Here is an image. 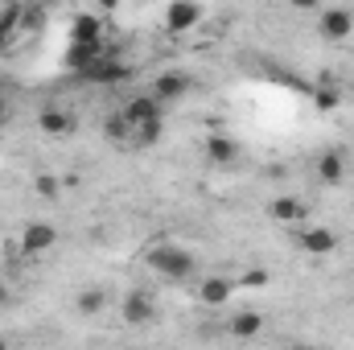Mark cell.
<instances>
[{
    "label": "cell",
    "mask_w": 354,
    "mask_h": 350,
    "mask_svg": "<svg viewBox=\"0 0 354 350\" xmlns=\"http://www.w3.org/2000/svg\"><path fill=\"white\" fill-rule=\"evenodd\" d=\"M194 87V79L185 75V71H165V75H157V83H153V99L157 103H174V99H185Z\"/></svg>",
    "instance_id": "5"
},
{
    "label": "cell",
    "mask_w": 354,
    "mask_h": 350,
    "mask_svg": "<svg viewBox=\"0 0 354 350\" xmlns=\"http://www.w3.org/2000/svg\"><path fill=\"white\" fill-rule=\"evenodd\" d=\"M231 288H235L231 280H223V276H206L202 288H198V301H202V305H223V301L231 297Z\"/></svg>",
    "instance_id": "15"
},
{
    "label": "cell",
    "mask_w": 354,
    "mask_h": 350,
    "mask_svg": "<svg viewBox=\"0 0 354 350\" xmlns=\"http://www.w3.org/2000/svg\"><path fill=\"white\" fill-rule=\"evenodd\" d=\"M0 350H8V342H0Z\"/></svg>",
    "instance_id": "24"
},
{
    "label": "cell",
    "mask_w": 354,
    "mask_h": 350,
    "mask_svg": "<svg viewBox=\"0 0 354 350\" xmlns=\"http://www.w3.org/2000/svg\"><path fill=\"white\" fill-rule=\"evenodd\" d=\"M37 128H41L46 136H71V132H75V116H71L66 107H41Z\"/></svg>",
    "instance_id": "10"
},
{
    "label": "cell",
    "mask_w": 354,
    "mask_h": 350,
    "mask_svg": "<svg viewBox=\"0 0 354 350\" xmlns=\"http://www.w3.org/2000/svg\"><path fill=\"white\" fill-rule=\"evenodd\" d=\"M227 330H231L235 338H256V334L264 330V317H260L256 309H243V313H235V317H231V326H227Z\"/></svg>",
    "instance_id": "16"
},
{
    "label": "cell",
    "mask_w": 354,
    "mask_h": 350,
    "mask_svg": "<svg viewBox=\"0 0 354 350\" xmlns=\"http://www.w3.org/2000/svg\"><path fill=\"white\" fill-rule=\"evenodd\" d=\"M71 46H103V25H99V17L79 12V17L71 21Z\"/></svg>",
    "instance_id": "9"
},
{
    "label": "cell",
    "mask_w": 354,
    "mask_h": 350,
    "mask_svg": "<svg viewBox=\"0 0 354 350\" xmlns=\"http://www.w3.org/2000/svg\"><path fill=\"white\" fill-rule=\"evenodd\" d=\"M103 132H107V140H120V145H128V140H132V128H128L124 111H111V116L103 120Z\"/></svg>",
    "instance_id": "19"
},
{
    "label": "cell",
    "mask_w": 354,
    "mask_h": 350,
    "mask_svg": "<svg viewBox=\"0 0 354 350\" xmlns=\"http://www.w3.org/2000/svg\"><path fill=\"white\" fill-rule=\"evenodd\" d=\"M268 214H272L276 223H301V219H305V206H301V198L280 194V198H272V202H268Z\"/></svg>",
    "instance_id": "12"
},
{
    "label": "cell",
    "mask_w": 354,
    "mask_h": 350,
    "mask_svg": "<svg viewBox=\"0 0 354 350\" xmlns=\"http://www.w3.org/2000/svg\"><path fill=\"white\" fill-rule=\"evenodd\" d=\"M8 301H12V288H8V284H4V280H0V309H4V305H8Z\"/></svg>",
    "instance_id": "22"
},
{
    "label": "cell",
    "mask_w": 354,
    "mask_h": 350,
    "mask_svg": "<svg viewBox=\"0 0 354 350\" xmlns=\"http://www.w3.org/2000/svg\"><path fill=\"white\" fill-rule=\"evenodd\" d=\"M120 313H124V322H128V326L145 330V326H153V322H157V301H153L145 288H132V293H124Z\"/></svg>",
    "instance_id": "2"
},
{
    "label": "cell",
    "mask_w": 354,
    "mask_h": 350,
    "mask_svg": "<svg viewBox=\"0 0 354 350\" xmlns=\"http://www.w3.org/2000/svg\"><path fill=\"white\" fill-rule=\"evenodd\" d=\"M4 111H8V103H4V95H0V120H4Z\"/></svg>",
    "instance_id": "23"
},
{
    "label": "cell",
    "mask_w": 354,
    "mask_h": 350,
    "mask_svg": "<svg viewBox=\"0 0 354 350\" xmlns=\"http://www.w3.org/2000/svg\"><path fill=\"white\" fill-rule=\"evenodd\" d=\"M128 75H132V66H128L124 58H107V54H103V58H99V62H95L91 71H83V79H87V83H99V87L124 83Z\"/></svg>",
    "instance_id": "4"
},
{
    "label": "cell",
    "mask_w": 354,
    "mask_h": 350,
    "mask_svg": "<svg viewBox=\"0 0 354 350\" xmlns=\"http://www.w3.org/2000/svg\"><path fill=\"white\" fill-rule=\"evenodd\" d=\"M54 243H58V231H54V223H29V227L21 231V256H25V260H37V256H46Z\"/></svg>",
    "instance_id": "3"
},
{
    "label": "cell",
    "mask_w": 354,
    "mask_h": 350,
    "mask_svg": "<svg viewBox=\"0 0 354 350\" xmlns=\"http://www.w3.org/2000/svg\"><path fill=\"white\" fill-rule=\"evenodd\" d=\"M334 103H338L334 91H317V107H334Z\"/></svg>",
    "instance_id": "21"
},
{
    "label": "cell",
    "mask_w": 354,
    "mask_h": 350,
    "mask_svg": "<svg viewBox=\"0 0 354 350\" xmlns=\"http://www.w3.org/2000/svg\"><path fill=\"white\" fill-rule=\"evenodd\" d=\"M342 174H346V157H342L338 149H330V153H322V157H317V177H322L326 185H338Z\"/></svg>",
    "instance_id": "14"
},
{
    "label": "cell",
    "mask_w": 354,
    "mask_h": 350,
    "mask_svg": "<svg viewBox=\"0 0 354 350\" xmlns=\"http://www.w3.org/2000/svg\"><path fill=\"white\" fill-rule=\"evenodd\" d=\"M235 157H239V145L231 136H223V132H210L206 136V161L210 165H231Z\"/></svg>",
    "instance_id": "11"
},
{
    "label": "cell",
    "mask_w": 354,
    "mask_h": 350,
    "mask_svg": "<svg viewBox=\"0 0 354 350\" xmlns=\"http://www.w3.org/2000/svg\"><path fill=\"white\" fill-rule=\"evenodd\" d=\"M198 21H202V8H198V4H169V8H165V25H169L174 33L194 29Z\"/></svg>",
    "instance_id": "13"
},
{
    "label": "cell",
    "mask_w": 354,
    "mask_h": 350,
    "mask_svg": "<svg viewBox=\"0 0 354 350\" xmlns=\"http://www.w3.org/2000/svg\"><path fill=\"white\" fill-rule=\"evenodd\" d=\"M317 29H322V37H330V42H346L354 33V12L351 8H326Z\"/></svg>",
    "instance_id": "8"
},
{
    "label": "cell",
    "mask_w": 354,
    "mask_h": 350,
    "mask_svg": "<svg viewBox=\"0 0 354 350\" xmlns=\"http://www.w3.org/2000/svg\"><path fill=\"white\" fill-rule=\"evenodd\" d=\"M297 243H301V252H309V256H330V252L338 248V235H334L330 227H301V231H297Z\"/></svg>",
    "instance_id": "7"
},
{
    "label": "cell",
    "mask_w": 354,
    "mask_h": 350,
    "mask_svg": "<svg viewBox=\"0 0 354 350\" xmlns=\"http://www.w3.org/2000/svg\"><path fill=\"white\" fill-rule=\"evenodd\" d=\"M103 305H107V293H103V288H83V293H79V301H75V309H79L83 317H95Z\"/></svg>",
    "instance_id": "18"
},
{
    "label": "cell",
    "mask_w": 354,
    "mask_h": 350,
    "mask_svg": "<svg viewBox=\"0 0 354 350\" xmlns=\"http://www.w3.org/2000/svg\"><path fill=\"white\" fill-rule=\"evenodd\" d=\"M99 58H103V46H71V54H66V66H71L75 75H83V71H91Z\"/></svg>",
    "instance_id": "17"
},
{
    "label": "cell",
    "mask_w": 354,
    "mask_h": 350,
    "mask_svg": "<svg viewBox=\"0 0 354 350\" xmlns=\"http://www.w3.org/2000/svg\"><path fill=\"white\" fill-rule=\"evenodd\" d=\"M37 194H41V198H50V202H58V198H62V185H58V177L41 174V177H37Z\"/></svg>",
    "instance_id": "20"
},
{
    "label": "cell",
    "mask_w": 354,
    "mask_h": 350,
    "mask_svg": "<svg viewBox=\"0 0 354 350\" xmlns=\"http://www.w3.org/2000/svg\"><path fill=\"white\" fill-rule=\"evenodd\" d=\"M149 268H153L157 276H165V280H185V276L194 272V256H189L185 248H177V243H157V248L149 252Z\"/></svg>",
    "instance_id": "1"
},
{
    "label": "cell",
    "mask_w": 354,
    "mask_h": 350,
    "mask_svg": "<svg viewBox=\"0 0 354 350\" xmlns=\"http://www.w3.org/2000/svg\"><path fill=\"white\" fill-rule=\"evenodd\" d=\"M124 120H128V128L136 132V128H149V124H161V103L149 95H140V99H128L124 103Z\"/></svg>",
    "instance_id": "6"
}]
</instances>
